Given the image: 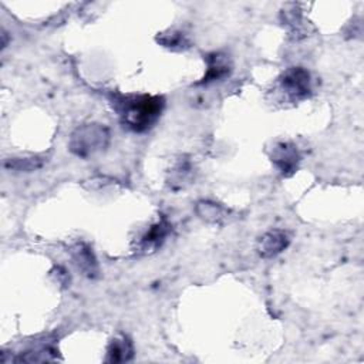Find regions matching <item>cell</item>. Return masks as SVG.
Listing matches in <instances>:
<instances>
[{
    "label": "cell",
    "mask_w": 364,
    "mask_h": 364,
    "mask_svg": "<svg viewBox=\"0 0 364 364\" xmlns=\"http://www.w3.org/2000/svg\"><path fill=\"white\" fill-rule=\"evenodd\" d=\"M270 158L283 176H291L297 171L300 162L299 149L291 142H280L274 145Z\"/></svg>",
    "instance_id": "4"
},
{
    "label": "cell",
    "mask_w": 364,
    "mask_h": 364,
    "mask_svg": "<svg viewBox=\"0 0 364 364\" xmlns=\"http://www.w3.org/2000/svg\"><path fill=\"white\" fill-rule=\"evenodd\" d=\"M279 91L290 102L306 100L311 92L310 73L303 67H290L279 78Z\"/></svg>",
    "instance_id": "3"
},
{
    "label": "cell",
    "mask_w": 364,
    "mask_h": 364,
    "mask_svg": "<svg viewBox=\"0 0 364 364\" xmlns=\"http://www.w3.org/2000/svg\"><path fill=\"white\" fill-rule=\"evenodd\" d=\"M208 70L203 75L200 84H209L213 81H220L232 73V61L225 53H212L206 55Z\"/></svg>",
    "instance_id": "5"
},
{
    "label": "cell",
    "mask_w": 364,
    "mask_h": 364,
    "mask_svg": "<svg viewBox=\"0 0 364 364\" xmlns=\"http://www.w3.org/2000/svg\"><path fill=\"white\" fill-rule=\"evenodd\" d=\"M134 355V347L128 337L121 336L114 338L107 350V363H124L129 361Z\"/></svg>",
    "instance_id": "8"
},
{
    "label": "cell",
    "mask_w": 364,
    "mask_h": 364,
    "mask_svg": "<svg viewBox=\"0 0 364 364\" xmlns=\"http://www.w3.org/2000/svg\"><path fill=\"white\" fill-rule=\"evenodd\" d=\"M287 245H289L287 233L283 230L274 229V230H269L259 239L257 250L262 257L270 259L282 253L287 247Z\"/></svg>",
    "instance_id": "6"
},
{
    "label": "cell",
    "mask_w": 364,
    "mask_h": 364,
    "mask_svg": "<svg viewBox=\"0 0 364 364\" xmlns=\"http://www.w3.org/2000/svg\"><path fill=\"white\" fill-rule=\"evenodd\" d=\"M169 230H171V225L166 222V219H161L159 222L152 225L148 229V232L141 237V240L138 243V249L144 253L154 252L155 249H158L162 245V242L165 240Z\"/></svg>",
    "instance_id": "7"
},
{
    "label": "cell",
    "mask_w": 364,
    "mask_h": 364,
    "mask_svg": "<svg viewBox=\"0 0 364 364\" xmlns=\"http://www.w3.org/2000/svg\"><path fill=\"white\" fill-rule=\"evenodd\" d=\"M158 41L168 48L172 50H185L189 48V41L182 33H168V34H161L158 37Z\"/></svg>",
    "instance_id": "11"
},
{
    "label": "cell",
    "mask_w": 364,
    "mask_h": 364,
    "mask_svg": "<svg viewBox=\"0 0 364 364\" xmlns=\"http://www.w3.org/2000/svg\"><path fill=\"white\" fill-rule=\"evenodd\" d=\"M192 168L191 164L188 161H179L176 164V166L172 169V176H171V185H178L181 186L183 183V181H186V178L189 176Z\"/></svg>",
    "instance_id": "12"
},
{
    "label": "cell",
    "mask_w": 364,
    "mask_h": 364,
    "mask_svg": "<svg viewBox=\"0 0 364 364\" xmlns=\"http://www.w3.org/2000/svg\"><path fill=\"white\" fill-rule=\"evenodd\" d=\"M109 142V131L101 124H85L78 127L70 138L68 148L73 154L87 158L104 151Z\"/></svg>",
    "instance_id": "2"
},
{
    "label": "cell",
    "mask_w": 364,
    "mask_h": 364,
    "mask_svg": "<svg viewBox=\"0 0 364 364\" xmlns=\"http://www.w3.org/2000/svg\"><path fill=\"white\" fill-rule=\"evenodd\" d=\"M71 253H73L74 263L84 274H87L88 277H94L97 274V272H98L97 262H95V257H94L91 249L87 245L78 243L77 246L73 247Z\"/></svg>",
    "instance_id": "9"
},
{
    "label": "cell",
    "mask_w": 364,
    "mask_h": 364,
    "mask_svg": "<svg viewBox=\"0 0 364 364\" xmlns=\"http://www.w3.org/2000/svg\"><path fill=\"white\" fill-rule=\"evenodd\" d=\"M196 213L199 215L200 219H203L206 222L218 223L226 218L228 210L223 206H220L219 203H215L210 200H200L196 203Z\"/></svg>",
    "instance_id": "10"
},
{
    "label": "cell",
    "mask_w": 364,
    "mask_h": 364,
    "mask_svg": "<svg viewBox=\"0 0 364 364\" xmlns=\"http://www.w3.org/2000/svg\"><path fill=\"white\" fill-rule=\"evenodd\" d=\"M111 104L124 127L134 132H144L154 127L161 117L165 100L159 95H121L111 97Z\"/></svg>",
    "instance_id": "1"
},
{
    "label": "cell",
    "mask_w": 364,
    "mask_h": 364,
    "mask_svg": "<svg viewBox=\"0 0 364 364\" xmlns=\"http://www.w3.org/2000/svg\"><path fill=\"white\" fill-rule=\"evenodd\" d=\"M43 165V161L38 158H24V159H11L10 168L17 171H33Z\"/></svg>",
    "instance_id": "13"
}]
</instances>
